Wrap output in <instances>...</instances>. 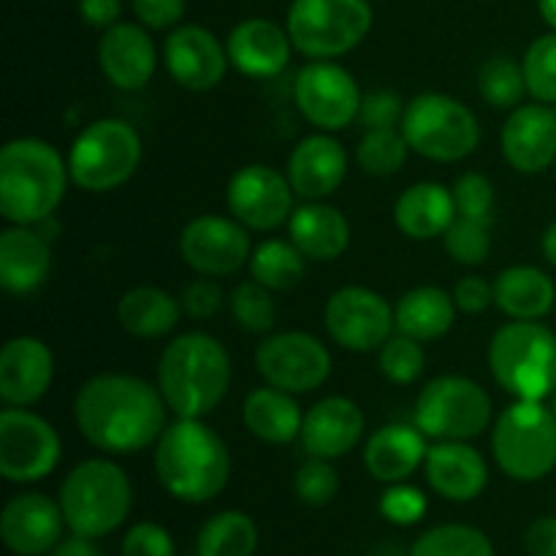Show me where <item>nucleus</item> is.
I'll return each instance as SVG.
<instances>
[{"instance_id":"nucleus-1","label":"nucleus","mask_w":556,"mask_h":556,"mask_svg":"<svg viewBox=\"0 0 556 556\" xmlns=\"http://www.w3.org/2000/svg\"><path fill=\"white\" fill-rule=\"evenodd\" d=\"M168 405L161 389L139 375L101 372L87 380L74 400V421L92 448L128 456L161 440Z\"/></svg>"},{"instance_id":"nucleus-2","label":"nucleus","mask_w":556,"mask_h":556,"mask_svg":"<svg viewBox=\"0 0 556 556\" xmlns=\"http://www.w3.org/2000/svg\"><path fill=\"white\" fill-rule=\"evenodd\" d=\"M155 472L179 503H210L231 478V454L204 418H177L155 443Z\"/></svg>"},{"instance_id":"nucleus-3","label":"nucleus","mask_w":556,"mask_h":556,"mask_svg":"<svg viewBox=\"0 0 556 556\" xmlns=\"http://www.w3.org/2000/svg\"><path fill=\"white\" fill-rule=\"evenodd\" d=\"M231 386V356L206 331L179 334L163 348L157 389L177 418H206L217 410Z\"/></svg>"},{"instance_id":"nucleus-4","label":"nucleus","mask_w":556,"mask_h":556,"mask_svg":"<svg viewBox=\"0 0 556 556\" xmlns=\"http://www.w3.org/2000/svg\"><path fill=\"white\" fill-rule=\"evenodd\" d=\"M68 161L49 141L20 136L0 150V215L14 226H38L58 212L68 190Z\"/></svg>"},{"instance_id":"nucleus-5","label":"nucleus","mask_w":556,"mask_h":556,"mask_svg":"<svg viewBox=\"0 0 556 556\" xmlns=\"http://www.w3.org/2000/svg\"><path fill=\"white\" fill-rule=\"evenodd\" d=\"M58 503L74 535L98 541L125 525L134 508V486L117 462L85 459L60 483Z\"/></svg>"},{"instance_id":"nucleus-6","label":"nucleus","mask_w":556,"mask_h":556,"mask_svg":"<svg viewBox=\"0 0 556 556\" xmlns=\"http://www.w3.org/2000/svg\"><path fill=\"white\" fill-rule=\"evenodd\" d=\"M489 369L516 400H548L556 394V334L541 320L500 326L489 345Z\"/></svg>"},{"instance_id":"nucleus-7","label":"nucleus","mask_w":556,"mask_h":556,"mask_svg":"<svg viewBox=\"0 0 556 556\" xmlns=\"http://www.w3.org/2000/svg\"><path fill=\"white\" fill-rule=\"evenodd\" d=\"M492 454L500 470L535 483L556 470V416L543 402L516 400L492 424Z\"/></svg>"},{"instance_id":"nucleus-8","label":"nucleus","mask_w":556,"mask_h":556,"mask_svg":"<svg viewBox=\"0 0 556 556\" xmlns=\"http://www.w3.org/2000/svg\"><path fill=\"white\" fill-rule=\"evenodd\" d=\"M144 144L128 119L101 117L85 125L68 150L71 182L87 193H109L128 182L139 168Z\"/></svg>"},{"instance_id":"nucleus-9","label":"nucleus","mask_w":556,"mask_h":556,"mask_svg":"<svg viewBox=\"0 0 556 556\" xmlns=\"http://www.w3.org/2000/svg\"><path fill=\"white\" fill-rule=\"evenodd\" d=\"M400 128L410 150L434 163L465 161L481 141L472 109L445 92H421L407 101Z\"/></svg>"},{"instance_id":"nucleus-10","label":"nucleus","mask_w":556,"mask_h":556,"mask_svg":"<svg viewBox=\"0 0 556 556\" xmlns=\"http://www.w3.org/2000/svg\"><path fill=\"white\" fill-rule=\"evenodd\" d=\"M286 27L304 58L334 60L369 36L372 5L369 0H293Z\"/></svg>"},{"instance_id":"nucleus-11","label":"nucleus","mask_w":556,"mask_h":556,"mask_svg":"<svg viewBox=\"0 0 556 556\" xmlns=\"http://www.w3.org/2000/svg\"><path fill=\"white\" fill-rule=\"evenodd\" d=\"M492 396L465 375H440L429 380L413 410V424L432 440L481 438L492 427Z\"/></svg>"},{"instance_id":"nucleus-12","label":"nucleus","mask_w":556,"mask_h":556,"mask_svg":"<svg viewBox=\"0 0 556 556\" xmlns=\"http://www.w3.org/2000/svg\"><path fill=\"white\" fill-rule=\"evenodd\" d=\"M63 443L52 424L27 407L0 413V476L9 483H36L52 476Z\"/></svg>"},{"instance_id":"nucleus-13","label":"nucleus","mask_w":556,"mask_h":556,"mask_svg":"<svg viewBox=\"0 0 556 556\" xmlns=\"http://www.w3.org/2000/svg\"><path fill=\"white\" fill-rule=\"evenodd\" d=\"M362 98L356 76L334 60H313L302 65L293 81V103L302 117L324 134H334L358 119Z\"/></svg>"},{"instance_id":"nucleus-14","label":"nucleus","mask_w":556,"mask_h":556,"mask_svg":"<svg viewBox=\"0 0 556 556\" xmlns=\"http://www.w3.org/2000/svg\"><path fill=\"white\" fill-rule=\"evenodd\" d=\"M255 369L275 389L288 394H313L329 380L331 353L307 331H280L255 348Z\"/></svg>"},{"instance_id":"nucleus-15","label":"nucleus","mask_w":556,"mask_h":556,"mask_svg":"<svg viewBox=\"0 0 556 556\" xmlns=\"http://www.w3.org/2000/svg\"><path fill=\"white\" fill-rule=\"evenodd\" d=\"M324 324L331 340L353 353L380 351L396 326L394 309L378 291L364 286H345L326 302Z\"/></svg>"},{"instance_id":"nucleus-16","label":"nucleus","mask_w":556,"mask_h":556,"mask_svg":"<svg viewBox=\"0 0 556 556\" xmlns=\"http://www.w3.org/2000/svg\"><path fill=\"white\" fill-rule=\"evenodd\" d=\"M182 261L204 277H231L250 264V231L237 217L199 215L179 233Z\"/></svg>"},{"instance_id":"nucleus-17","label":"nucleus","mask_w":556,"mask_h":556,"mask_svg":"<svg viewBox=\"0 0 556 556\" xmlns=\"http://www.w3.org/2000/svg\"><path fill=\"white\" fill-rule=\"evenodd\" d=\"M293 188L288 177L264 163H250L231 174L226 204L248 231H275L293 215Z\"/></svg>"},{"instance_id":"nucleus-18","label":"nucleus","mask_w":556,"mask_h":556,"mask_svg":"<svg viewBox=\"0 0 556 556\" xmlns=\"http://www.w3.org/2000/svg\"><path fill=\"white\" fill-rule=\"evenodd\" d=\"M168 76L190 92L215 90L228 71V52L212 30L201 25H177L163 43Z\"/></svg>"},{"instance_id":"nucleus-19","label":"nucleus","mask_w":556,"mask_h":556,"mask_svg":"<svg viewBox=\"0 0 556 556\" xmlns=\"http://www.w3.org/2000/svg\"><path fill=\"white\" fill-rule=\"evenodd\" d=\"M65 516L60 503L47 494L22 492L0 514V538L16 556H43L63 541Z\"/></svg>"},{"instance_id":"nucleus-20","label":"nucleus","mask_w":556,"mask_h":556,"mask_svg":"<svg viewBox=\"0 0 556 556\" xmlns=\"http://www.w3.org/2000/svg\"><path fill=\"white\" fill-rule=\"evenodd\" d=\"M505 161L519 174H541L556 163V109L552 103H521L503 125Z\"/></svg>"},{"instance_id":"nucleus-21","label":"nucleus","mask_w":556,"mask_h":556,"mask_svg":"<svg viewBox=\"0 0 556 556\" xmlns=\"http://www.w3.org/2000/svg\"><path fill=\"white\" fill-rule=\"evenodd\" d=\"M54 380V356L38 337H11L0 351V400L5 407H30L47 396Z\"/></svg>"},{"instance_id":"nucleus-22","label":"nucleus","mask_w":556,"mask_h":556,"mask_svg":"<svg viewBox=\"0 0 556 556\" xmlns=\"http://www.w3.org/2000/svg\"><path fill=\"white\" fill-rule=\"evenodd\" d=\"M98 65L103 76L119 90H141L152 81L157 68V49L144 25L117 22L103 30L98 41Z\"/></svg>"},{"instance_id":"nucleus-23","label":"nucleus","mask_w":556,"mask_h":556,"mask_svg":"<svg viewBox=\"0 0 556 556\" xmlns=\"http://www.w3.org/2000/svg\"><path fill=\"white\" fill-rule=\"evenodd\" d=\"M288 182L304 201H324L348 177V152L331 134L304 136L288 157Z\"/></svg>"},{"instance_id":"nucleus-24","label":"nucleus","mask_w":556,"mask_h":556,"mask_svg":"<svg viewBox=\"0 0 556 556\" xmlns=\"http://www.w3.org/2000/svg\"><path fill=\"white\" fill-rule=\"evenodd\" d=\"M427 483L451 503H470L481 497L489 483V465L470 440H438L429 445L424 462Z\"/></svg>"},{"instance_id":"nucleus-25","label":"nucleus","mask_w":556,"mask_h":556,"mask_svg":"<svg viewBox=\"0 0 556 556\" xmlns=\"http://www.w3.org/2000/svg\"><path fill=\"white\" fill-rule=\"evenodd\" d=\"M291 49L293 41L288 27L264 16H250L233 25L226 41L228 63L250 79H271L282 74L291 60Z\"/></svg>"},{"instance_id":"nucleus-26","label":"nucleus","mask_w":556,"mask_h":556,"mask_svg":"<svg viewBox=\"0 0 556 556\" xmlns=\"http://www.w3.org/2000/svg\"><path fill=\"white\" fill-rule=\"evenodd\" d=\"M364 424L367 421L356 402L348 396H326L304 413L299 440L309 456L340 459L362 443Z\"/></svg>"},{"instance_id":"nucleus-27","label":"nucleus","mask_w":556,"mask_h":556,"mask_svg":"<svg viewBox=\"0 0 556 556\" xmlns=\"http://www.w3.org/2000/svg\"><path fill=\"white\" fill-rule=\"evenodd\" d=\"M52 269V244L36 226L11 223L0 233V286L14 296H27L47 282Z\"/></svg>"},{"instance_id":"nucleus-28","label":"nucleus","mask_w":556,"mask_h":556,"mask_svg":"<svg viewBox=\"0 0 556 556\" xmlns=\"http://www.w3.org/2000/svg\"><path fill=\"white\" fill-rule=\"evenodd\" d=\"M427 434L416 424H386L364 443V467L380 483H402L427 462Z\"/></svg>"},{"instance_id":"nucleus-29","label":"nucleus","mask_w":556,"mask_h":556,"mask_svg":"<svg viewBox=\"0 0 556 556\" xmlns=\"http://www.w3.org/2000/svg\"><path fill=\"white\" fill-rule=\"evenodd\" d=\"M291 242L307 261H337L351 244V223L326 201H304L288 220Z\"/></svg>"},{"instance_id":"nucleus-30","label":"nucleus","mask_w":556,"mask_h":556,"mask_svg":"<svg viewBox=\"0 0 556 556\" xmlns=\"http://www.w3.org/2000/svg\"><path fill=\"white\" fill-rule=\"evenodd\" d=\"M459 217L456 201L451 188L440 182H416L394 204V223L407 239L429 242L434 237H443L451 223Z\"/></svg>"},{"instance_id":"nucleus-31","label":"nucleus","mask_w":556,"mask_h":556,"mask_svg":"<svg viewBox=\"0 0 556 556\" xmlns=\"http://www.w3.org/2000/svg\"><path fill=\"white\" fill-rule=\"evenodd\" d=\"M242 418L248 432L255 440L269 445H288L302 434L304 413L299 407L296 394L275 389V386H261L250 391L242 405Z\"/></svg>"},{"instance_id":"nucleus-32","label":"nucleus","mask_w":556,"mask_h":556,"mask_svg":"<svg viewBox=\"0 0 556 556\" xmlns=\"http://www.w3.org/2000/svg\"><path fill=\"white\" fill-rule=\"evenodd\" d=\"M494 304L510 320H541L556 307V286L538 266H508L494 280Z\"/></svg>"},{"instance_id":"nucleus-33","label":"nucleus","mask_w":556,"mask_h":556,"mask_svg":"<svg viewBox=\"0 0 556 556\" xmlns=\"http://www.w3.org/2000/svg\"><path fill=\"white\" fill-rule=\"evenodd\" d=\"M400 334L418 342H432L448 334L456 324V302L448 291L438 286H418L402 293L394 307Z\"/></svg>"},{"instance_id":"nucleus-34","label":"nucleus","mask_w":556,"mask_h":556,"mask_svg":"<svg viewBox=\"0 0 556 556\" xmlns=\"http://www.w3.org/2000/svg\"><path fill=\"white\" fill-rule=\"evenodd\" d=\"M182 304L157 286H136L117 302V320L136 340H157L177 329Z\"/></svg>"},{"instance_id":"nucleus-35","label":"nucleus","mask_w":556,"mask_h":556,"mask_svg":"<svg viewBox=\"0 0 556 556\" xmlns=\"http://www.w3.org/2000/svg\"><path fill=\"white\" fill-rule=\"evenodd\" d=\"M258 548V527L242 510H223L212 516L199 532V556H253Z\"/></svg>"},{"instance_id":"nucleus-36","label":"nucleus","mask_w":556,"mask_h":556,"mask_svg":"<svg viewBox=\"0 0 556 556\" xmlns=\"http://www.w3.org/2000/svg\"><path fill=\"white\" fill-rule=\"evenodd\" d=\"M302 250L286 239H264L250 255V277L269 291H291L304 277Z\"/></svg>"},{"instance_id":"nucleus-37","label":"nucleus","mask_w":556,"mask_h":556,"mask_svg":"<svg viewBox=\"0 0 556 556\" xmlns=\"http://www.w3.org/2000/svg\"><path fill=\"white\" fill-rule=\"evenodd\" d=\"M410 556H494V546L478 527L438 525L416 538Z\"/></svg>"},{"instance_id":"nucleus-38","label":"nucleus","mask_w":556,"mask_h":556,"mask_svg":"<svg viewBox=\"0 0 556 556\" xmlns=\"http://www.w3.org/2000/svg\"><path fill=\"white\" fill-rule=\"evenodd\" d=\"M478 90L483 101L494 109H516L521 106L527 90V76L521 63H516L508 54L489 58L478 71Z\"/></svg>"},{"instance_id":"nucleus-39","label":"nucleus","mask_w":556,"mask_h":556,"mask_svg":"<svg viewBox=\"0 0 556 556\" xmlns=\"http://www.w3.org/2000/svg\"><path fill=\"white\" fill-rule=\"evenodd\" d=\"M410 155V144H407L402 128H378L367 130L356 147V161L372 177H391V174L402 172Z\"/></svg>"},{"instance_id":"nucleus-40","label":"nucleus","mask_w":556,"mask_h":556,"mask_svg":"<svg viewBox=\"0 0 556 556\" xmlns=\"http://www.w3.org/2000/svg\"><path fill=\"white\" fill-rule=\"evenodd\" d=\"M233 320L250 334H269L277 324V304L269 288L255 280L239 282L228 296Z\"/></svg>"},{"instance_id":"nucleus-41","label":"nucleus","mask_w":556,"mask_h":556,"mask_svg":"<svg viewBox=\"0 0 556 556\" xmlns=\"http://www.w3.org/2000/svg\"><path fill=\"white\" fill-rule=\"evenodd\" d=\"M378 367L389 383L410 386L427 369V353L421 342L407 334H391L378 353Z\"/></svg>"},{"instance_id":"nucleus-42","label":"nucleus","mask_w":556,"mask_h":556,"mask_svg":"<svg viewBox=\"0 0 556 556\" xmlns=\"http://www.w3.org/2000/svg\"><path fill=\"white\" fill-rule=\"evenodd\" d=\"M445 253L451 261L462 266H481L492 255V233H489V220H476V217H456L448 231L443 233Z\"/></svg>"},{"instance_id":"nucleus-43","label":"nucleus","mask_w":556,"mask_h":556,"mask_svg":"<svg viewBox=\"0 0 556 556\" xmlns=\"http://www.w3.org/2000/svg\"><path fill=\"white\" fill-rule=\"evenodd\" d=\"M521 68L527 76V90L535 101L556 103V30L535 38L527 49Z\"/></svg>"},{"instance_id":"nucleus-44","label":"nucleus","mask_w":556,"mask_h":556,"mask_svg":"<svg viewBox=\"0 0 556 556\" xmlns=\"http://www.w3.org/2000/svg\"><path fill=\"white\" fill-rule=\"evenodd\" d=\"M293 492H296L299 503L309 505V508H324L340 494V472L334 470L331 459L309 456V462H304L293 476Z\"/></svg>"},{"instance_id":"nucleus-45","label":"nucleus","mask_w":556,"mask_h":556,"mask_svg":"<svg viewBox=\"0 0 556 556\" xmlns=\"http://www.w3.org/2000/svg\"><path fill=\"white\" fill-rule=\"evenodd\" d=\"M427 494L405 481L389 483V489L380 494V516L396 527L418 525L427 516Z\"/></svg>"},{"instance_id":"nucleus-46","label":"nucleus","mask_w":556,"mask_h":556,"mask_svg":"<svg viewBox=\"0 0 556 556\" xmlns=\"http://www.w3.org/2000/svg\"><path fill=\"white\" fill-rule=\"evenodd\" d=\"M451 193H454L459 217L489 220V215H492L494 210V185L486 174L465 172L462 177H456Z\"/></svg>"},{"instance_id":"nucleus-47","label":"nucleus","mask_w":556,"mask_h":556,"mask_svg":"<svg viewBox=\"0 0 556 556\" xmlns=\"http://www.w3.org/2000/svg\"><path fill=\"white\" fill-rule=\"evenodd\" d=\"M405 106L407 103L391 90L364 92L362 109H358V123L367 130L400 128L402 117H405Z\"/></svg>"},{"instance_id":"nucleus-48","label":"nucleus","mask_w":556,"mask_h":556,"mask_svg":"<svg viewBox=\"0 0 556 556\" xmlns=\"http://www.w3.org/2000/svg\"><path fill=\"white\" fill-rule=\"evenodd\" d=\"M119 556H177L174 538L155 521H139L123 538Z\"/></svg>"},{"instance_id":"nucleus-49","label":"nucleus","mask_w":556,"mask_h":556,"mask_svg":"<svg viewBox=\"0 0 556 556\" xmlns=\"http://www.w3.org/2000/svg\"><path fill=\"white\" fill-rule=\"evenodd\" d=\"M179 304H182V313L190 315L195 320H210L220 313L223 307V288L217 286L215 277H195L188 286L182 288V296H179Z\"/></svg>"},{"instance_id":"nucleus-50","label":"nucleus","mask_w":556,"mask_h":556,"mask_svg":"<svg viewBox=\"0 0 556 556\" xmlns=\"http://www.w3.org/2000/svg\"><path fill=\"white\" fill-rule=\"evenodd\" d=\"M139 25L152 30H166L177 27L185 16V0H130Z\"/></svg>"},{"instance_id":"nucleus-51","label":"nucleus","mask_w":556,"mask_h":556,"mask_svg":"<svg viewBox=\"0 0 556 556\" xmlns=\"http://www.w3.org/2000/svg\"><path fill=\"white\" fill-rule=\"evenodd\" d=\"M451 296H454L456 309H462L467 315H478L494 304V282L476 275H467L456 282Z\"/></svg>"},{"instance_id":"nucleus-52","label":"nucleus","mask_w":556,"mask_h":556,"mask_svg":"<svg viewBox=\"0 0 556 556\" xmlns=\"http://www.w3.org/2000/svg\"><path fill=\"white\" fill-rule=\"evenodd\" d=\"M525 548L530 556H556V516L532 521L525 535Z\"/></svg>"},{"instance_id":"nucleus-53","label":"nucleus","mask_w":556,"mask_h":556,"mask_svg":"<svg viewBox=\"0 0 556 556\" xmlns=\"http://www.w3.org/2000/svg\"><path fill=\"white\" fill-rule=\"evenodd\" d=\"M119 14H123V0H79V16L90 27L109 30L117 25Z\"/></svg>"},{"instance_id":"nucleus-54","label":"nucleus","mask_w":556,"mask_h":556,"mask_svg":"<svg viewBox=\"0 0 556 556\" xmlns=\"http://www.w3.org/2000/svg\"><path fill=\"white\" fill-rule=\"evenodd\" d=\"M47 556H103L101 548L96 546V541L90 538H68V541H60Z\"/></svg>"},{"instance_id":"nucleus-55","label":"nucleus","mask_w":556,"mask_h":556,"mask_svg":"<svg viewBox=\"0 0 556 556\" xmlns=\"http://www.w3.org/2000/svg\"><path fill=\"white\" fill-rule=\"evenodd\" d=\"M541 248H543V255H546L548 264H552L554 269H556V220L546 228V233H543Z\"/></svg>"},{"instance_id":"nucleus-56","label":"nucleus","mask_w":556,"mask_h":556,"mask_svg":"<svg viewBox=\"0 0 556 556\" xmlns=\"http://www.w3.org/2000/svg\"><path fill=\"white\" fill-rule=\"evenodd\" d=\"M538 5H541V16L546 20V25L556 30V0H538Z\"/></svg>"},{"instance_id":"nucleus-57","label":"nucleus","mask_w":556,"mask_h":556,"mask_svg":"<svg viewBox=\"0 0 556 556\" xmlns=\"http://www.w3.org/2000/svg\"><path fill=\"white\" fill-rule=\"evenodd\" d=\"M552 410H554V416H556V394H554V405H552Z\"/></svg>"}]
</instances>
